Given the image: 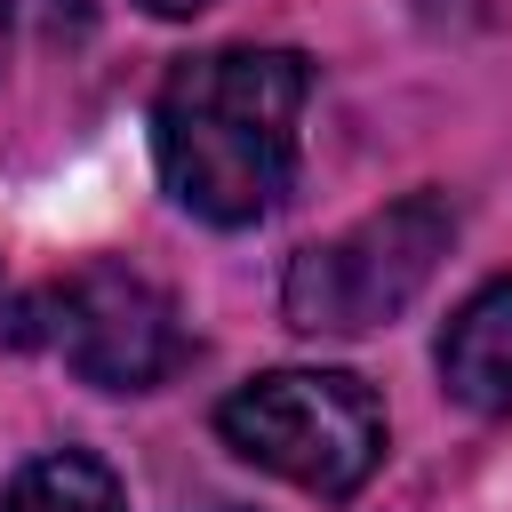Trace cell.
I'll use <instances>...</instances> for the list:
<instances>
[{"label": "cell", "instance_id": "cell-1", "mask_svg": "<svg viewBox=\"0 0 512 512\" xmlns=\"http://www.w3.org/2000/svg\"><path fill=\"white\" fill-rule=\"evenodd\" d=\"M304 104H312V64L296 48L184 56L152 104V160L176 208L224 232L272 216L280 192L296 184Z\"/></svg>", "mask_w": 512, "mask_h": 512}, {"label": "cell", "instance_id": "cell-2", "mask_svg": "<svg viewBox=\"0 0 512 512\" xmlns=\"http://www.w3.org/2000/svg\"><path fill=\"white\" fill-rule=\"evenodd\" d=\"M216 432H224L232 456H248V464H264L288 488L328 496V504H344L384 464V408L344 368H272V376H248L216 408Z\"/></svg>", "mask_w": 512, "mask_h": 512}, {"label": "cell", "instance_id": "cell-3", "mask_svg": "<svg viewBox=\"0 0 512 512\" xmlns=\"http://www.w3.org/2000/svg\"><path fill=\"white\" fill-rule=\"evenodd\" d=\"M448 240H456V208L440 192H400L392 208L360 216L352 232L296 248L288 280H280V312L304 336H368L416 304V288L448 256Z\"/></svg>", "mask_w": 512, "mask_h": 512}, {"label": "cell", "instance_id": "cell-4", "mask_svg": "<svg viewBox=\"0 0 512 512\" xmlns=\"http://www.w3.org/2000/svg\"><path fill=\"white\" fill-rule=\"evenodd\" d=\"M64 352V368L96 392H152L176 360H184V328L168 288H152L128 264H80L56 288H40L24 304V328Z\"/></svg>", "mask_w": 512, "mask_h": 512}, {"label": "cell", "instance_id": "cell-5", "mask_svg": "<svg viewBox=\"0 0 512 512\" xmlns=\"http://www.w3.org/2000/svg\"><path fill=\"white\" fill-rule=\"evenodd\" d=\"M440 384L472 416H512V272L480 280L440 328Z\"/></svg>", "mask_w": 512, "mask_h": 512}, {"label": "cell", "instance_id": "cell-6", "mask_svg": "<svg viewBox=\"0 0 512 512\" xmlns=\"http://www.w3.org/2000/svg\"><path fill=\"white\" fill-rule=\"evenodd\" d=\"M0 512H128L120 472L88 448H48L32 464H16V480L0 488Z\"/></svg>", "mask_w": 512, "mask_h": 512}, {"label": "cell", "instance_id": "cell-7", "mask_svg": "<svg viewBox=\"0 0 512 512\" xmlns=\"http://www.w3.org/2000/svg\"><path fill=\"white\" fill-rule=\"evenodd\" d=\"M136 8H144V16H200L208 0H136Z\"/></svg>", "mask_w": 512, "mask_h": 512}, {"label": "cell", "instance_id": "cell-8", "mask_svg": "<svg viewBox=\"0 0 512 512\" xmlns=\"http://www.w3.org/2000/svg\"><path fill=\"white\" fill-rule=\"evenodd\" d=\"M0 64H8V0H0Z\"/></svg>", "mask_w": 512, "mask_h": 512}, {"label": "cell", "instance_id": "cell-9", "mask_svg": "<svg viewBox=\"0 0 512 512\" xmlns=\"http://www.w3.org/2000/svg\"><path fill=\"white\" fill-rule=\"evenodd\" d=\"M208 512H248V504H208Z\"/></svg>", "mask_w": 512, "mask_h": 512}]
</instances>
